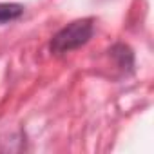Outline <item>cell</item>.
<instances>
[{"mask_svg":"<svg viewBox=\"0 0 154 154\" xmlns=\"http://www.w3.org/2000/svg\"><path fill=\"white\" fill-rule=\"evenodd\" d=\"M94 33L93 18H80L74 20L69 26L62 27L49 42V49L53 54H65L74 49H80L85 45Z\"/></svg>","mask_w":154,"mask_h":154,"instance_id":"6da1fadb","label":"cell"},{"mask_svg":"<svg viewBox=\"0 0 154 154\" xmlns=\"http://www.w3.org/2000/svg\"><path fill=\"white\" fill-rule=\"evenodd\" d=\"M111 56L118 62V67L125 72H132V67H134V54L131 51V47H127L125 44H116L112 45V49L109 51Z\"/></svg>","mask_w":154,"mask_h":154,"instance_id":"7a4b0ae2","label":"cell"},{"mask_svg":"<svg viewBox=\"0 0 154 154\" xmlns=\"http://www.w3.org/2000/svg\"><path fill=\"white\" fill-rule=\"evenodd\" d=\"M24 15V6L17 2H2L0 4V24H9L18 20Z\"/></svg>","mask_w":154,"mask_h":154,"instance_id":"3957f363","label":"cell"}]
</instances>
